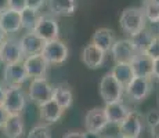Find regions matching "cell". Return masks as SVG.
<instances>
[{
    "label": "cell",
    "instance_id": "ac0fdd59",
    "mask_svg": "<svg viewBox=\"0 0 159 138\" xmlns=\"http://www.w3.org/2000/svg\"><path fill=\"white\" fill-rule=\"evenodd\" d=\"M131 69L136 78H152V65L154 61L144 53H139L130 62Z\"/></svg>",
    "mask_w": 159,
    "mask_h": 138
},
{
    "label": "cell",
    "instance_id": "7bdbcfd3",
    "mask_svg": "<svg viewBox=\"0 0 159 138\" xmlns=\"http://www.w3.org/2000/svg\"><path fill=\"white\" fill-rule=\"evenodd\" d=\"M158 33H159V28H158ZM158 36H159V35H158Z\"/></svg>",
    "mask_w": 159,
    "mask_h": 138
},
{
    "label": "cell",
    "instance_id": "484cf974",
    "mask_svg": "<svg viewBox=\"0 0 159 138\" xmlns=\"http://www.w3.org/2000/svg\"><path fill=\"white\" fill-rule=\"evenodd\" d=\"M141 10L145 17V21L151 24H159V3L152 2V0H145Z\"/></svg>",
    "mask_w": 159,
    "mask_h": 138
},
{
    "label": "cell",
    "instance_id": "277c9868",
    "mask_svg": "<svg viewBox=\"0 0 159 138\" xmlns=\"http://www.w3.org/2000/svg\"><path fill=\"white\" fill-rule=\"evenodd\" d=\"M40 54L43 55V58L48 62V65H60V64L66 61L69 50L65 43L56 39V40L46 42Z\"/></svg>",
    "mask_w": 159,
    "mask_h": 138
},
{
    "label": "cell",
    "instance_id": "8fae6325",
    "mask_svg": "<svg viewBox=\"0 0 159 138\" xmlns=\"http://www.w3.org/2000/svg\"><path fill=\"white\" fill-rule=\"evenodd\" d=\"M0 28L6 35H13L22 29V18L21 13L13 8H7V10L0 13Z\"/></svg>",
    "mask_w": 159,
    "mask_h": 138
},
{
    "label": "cell",
    "instance_id": "4fadbf2b",
    "mask_svg": "<svg viewBox=\"0 0 159 138\" xmlns=\"http://www.w3.org/2000/svg\"><path fill=\"white\" fill-rule=\"evenodd\" d=\"M25 70L29 78H46V73L48 69V62L43 58L42 54H33L28 55L22 61Z\"/></svg>",
    "mask_w": 159,
    "mask_h": 138
},
{
    "label": "cell",
    "instance_id": "f35d334b",
    "mask_svg": "<svg viewBox=\"0 0 159 138\" xmlns=\"http://www.w3.org/2000/svg\"><path fill=\"white\" fill-rule=\"evenodd\" d=\"M4 96H6V88L0 84V105H3V101H4Z\"/></svg>",
    "mask_w": 159,
    "mask_h": 138
},
{
    "label": "cell",
    "instance_id": "52a82bcc",
    "mask_svg": "<svg viewBox=\"0 0 159 138\" xmlns=\"http://www.w3.org/2000/svg\"><path fill=\"white\" fill-rule=\"evenodd\" d=\"M54 87L48 83L46 78H35L29 86V98L35 104L40 105L46 101L51 100Z\"/></svg>",
    "mask_w": 159,
    "mask_h": 138
},
{
    "label": "cell",
    "instance_id": "30bf717a",
    "mask_svg": "<svg viewBox=\"0 0 159 138\" xmlns=\"http://www.w3.org/2000/svg\"><path fill=\"white\" fill-rule=\"evenodd\" d=\"M143 131V119L137 112L130 110L125 120L119 124V137L125 138H139Z\"/></svg>",
    "mask_w": 159,
    "mask_h": 138
},
{
    "label": "cell",
    "instance_id": "60d3db41",
    "mask_svg": "<svg viewBox=\"0 0 159 138\" xmlns=\"http://www.w3.org/2000/svg\"><path fill=\"white\" fill-rule=\"evenodd\" d=\"M102 138H115V137H102Z\"/></svg>",
    "mask_w": 159,
    "mask_h": 138
},
{
    "label": "cell",
    "instance_id": "f6af8a7d",
    "mask_svg": "<svg viewBox=\"0 0 159 138\" xmlns=\"http://www.w3.org/2000/svg\"><path fill=\"white\" fill-rule=\"evenodd\" d=\"M158 105H159V100H158Z\"/></svg>",
    "mask_w": 159,
    "mask_h": 138
},
{
    "label": "cell",
    "instance_id": "1f68e13d",
    "mask_svg": "<svg viewBox=\"0 0 159 138\" xmlns=\"http://www.w3.org/2000/svg\"><path fill=\"white\" fill-rule=\"evenodd\" d=\"M46 2H47V0H26V7L39 11L46 4Z\"/></svg>",
    "mask_w": 159,
    "mask_h": 138
},
{
    "label": "cell",
    "instance_id": "83f0119b",
    "mask_svg": "<svg viewBox=\"0 0 159 138\" xmlns=\"http://www.w3.org/2000/svg\"><path fill=\"white\" fill-rule=\"evenodd\" d=\"M28 138H51V131L47 126L38 124L30 128L28 133Z\"/></svg>",
    "mask_w": 159,
    "mask_h": 138
},
{
    "label": "cell",
    "instance_id": "8d00e7d4",
    "mask_svg": "<svg viewBox=\"0 0 159 138\" xmlns=\"http://www.w3.org/2000/svg\"><path fill=\"white\" fill-rule=\"evenodd\" d=\"M7 8H10L8 7V0H0V13L7 10Z\"/></svg>",
    "mask_w": 159,
    "mask_h": 138
},
{
    "label": "cell",
    "instance_id": "d590c367",
    "mask_svg": "<svg viewBox=\"0 0 159 138\" xmlns=\"http://www.w3.org/2000/svg\"><path fill=\"white\" fill-rule=\"evenodd\" d=\"M149 133H151V138H159V122L149 127Z\"/></svg>",
    "mask_w": 159,
    "mask_h": 138
},
{
    "label": "cell",
    "instance_id": "7402d4cb",
    "mask_svg": "<svg viewBox=\"0 0 159 138\" xmlns=\"http://www.w3.org/2000/svg\"><path fill=\"white\" fill-rule=\"evenodd\" d=\"M47 3L51 14L61 17L73 15L78 8V0H47Z\"/></svg>",
    "mask_w": 159,
    "mask_h": 138
},
{
    "label": "cell",
    "instance_id": "8992f818",
    "mask_svg": "<svg viewBox=\"0 0 159 138\" xmlns=\"http://www.w3.org/2000/svg\"><path fill=\"white\" fill-rule=\"evenodd\" d=\"M32 32L36 33L44 42H50V40L58 39V36H60V26H58L56 18L42 14Z\"/></svg>",
    "mask_w": 159,
    "mask_h": 138
},
{
    "label": "cell",
    "instance_id": "7a4b0ae2",
    "mask_svg": "<svg viewBox=\"0 0 159 138\" xmlns=\"http://www.w3.org/2000/svg\"><path fill=\"white\" fill-rule=\"evenodd\" d=\"M125 94V87L112 76V73H107L100 80V96L105 104L122 101Z\"/></svg>",
    "mask_w": 159,
    "mask_h": 138
},
{
    "label": "cell",
    "instance_id": "ffe728a7",
    "mask_svg": "<svg viewBox=\"0 0 159 138\" xmlns=\"http://www.w3.org/2000/svg\"><path fill=\"white\" fill-rule=\"evenodd\" d=\"M6 138H22L24 137V119L21 115H8L2 127Z\"/></svg>",
    "mask_w": 159,
    "mask_h": 138
},
{
    "label": "cell",
    "instance_id": "f546056e",
    "mask_svg": "<svg viewBox=\"0 0 159 138\" xmlns=\"http://www.w3.org/2000/svg\"><path fill=\"white\" fill-rule=\"evenodd\" d=\"M159 122V112L158 110H149L148 113L145 115V123L148 127H152L154 124H157Z\"/></svg>",
    "mask_w": 159,
    "mask_h": 138
},
{
    "label": "cell",
    "instance_id": "ab89813d",
    "mask_svg": "<svg viewBox=\"0 0 159 138\" xmlns=\"http://www.w3.org/2000/svg\"><path fill=\"white\" fill-rule=\"evenodd\" d=\"M6 39H7V35H6V33L3 32V29H2V28H0V44H2V43L4 42Z\"/></svg>",
    "mask_w": 159,
    "mask_h": 138
},
{
    "label": "cell",
    "instance_id": "ee69618b",
    "mask_svg": "<svg viewBox=\"0 0 159 138\" xmlns=\"http://www.w3.org/2000/svg\"><path fill=\"white\" fill-rule=\"evenodd\" d=\"M118 138H125V137H118Z\"/></svg>",
    "mask_w": 159,
    "mask_h": 138
},
{
    "label": "cell",
    "instance_id": "603a6c76",
    "mask_svg": "<svg viewBox=\"0 0 159 138\" xmlns=\"http://www.w3.org/2000/svg\"><path fill=\"white\" fill-rule=\"evenodd\" d=\"M53 98L54 101L61 106L64 110L71 108L72 102H73V94L72 90L68 87L66 84H58L54 87L53 90Z\"/></svg>",
    "mask_w": 159,
    "mask_h": 138
},
{
    "label": "cell",
    "instance_id": "d6986e66",
    "mask_svg": "<svg viewBox=\"0 0 159 138\" xmlns=\"http://www.w3.org/2000/svg\"><path fill=\"white\" fill-rule=\"evenodd\" d=\"M20 44H21V48H22L24 55L28 57V55H33V54H40L46 42L39 38L36 33L28 32L21 38Z\"/></svg>",
    "mask_w": 159,
    "mask_h": 138
},
{
    "label": "cell",
    "instance_id": "e0dca14e",
    "mask_svg": "<svg viewBox=\"0 0 159 138\" xmlns=\"http://www.w3.org/2000/svg\"><path fill=\"white\" fill-rule=\"evenodd\" d=\"M64 113V109L51 98V100L46 101V102L39 105V116L43 122L47 124H53L61 119Z\"/></svg>",
    "mask_w": 159,
    "mask_h": 138
},
{
    "label": "cell",
    "instance_id": "9c48e42d",
    "mask_svg": "<svg viewBox=\"0 0 159 138\" xmlns=\"http://www.w3.org/2000/svg\"><path fill=\"white\" fill-rule=\"evenodd\" d=\"M109 51H111L115 64L118 62L130 64L133 61V58L139 54L130 39H116Z\"/></svg>",
    "mask_w": 159,
    "mask_h": 138
},
{
    "label": "cell",
    "instance_id": "9a60e30c",
    "mask_svg": "<svg viewBox=\"0 0 159 138\" xmlns=\"http://www.w3.org/2000/svg\"><path fill=\"white\" fill-rule=\"evenodd\" d=\"M105 51L90 43L82 51V62L90 69H98L105 62Z\"/></svg>",
    "mask_w": 159,
    "mask_h": 138
},
{
    "label": "cell",
    "instance_id": "d4e9b609",
    "mask_svg": "<svg viewBox=\"0 0 159 138\" xmlns=\"http://www.w3.org/2000/svg\"><path fill=\"white\" fill-rule=\"evenodd\" d=\"M152 39H154V35H152L151 30L148 29H143L140 30L139 33H136V35L130 36V40L133 43L134 48L137 50V53H145V50L148 48L149 43L152 42Z\"/></svg>",
    "mask_w": 159,
    "mask_h": 138
},
{
    "label": "cell",
    "instance_id": "f1b7e54d",
    "mask_svg": "<svg viewBox=\"0 0 159 138\" xmlns=\"http://www.w3.org/2000/svg\"><path fill=\"white\" fill-rule=\"evenodd\" d=\"M144 54L148 55L152 61L158 60L159 58V36H154V39H152V42L149 43L148 48L145 50Z\"/></svg>",
    "mask_w": 159,
    "mask_h": 138
},
{
    "label": "cell",
    "instance_id": "5b68a950",
    "mask_svg": "<svg viewBox=\"0 0 159 138\" xmlns=\"http://www.w3.org/2000/svg\"><path fill=\"white\" fill-rule=\"evenodd\" d=\"M151 78H136L134 76L129 84L125 87V93L134 102H141L151 94Z\"/></svg>",
    "mask_w": 159,
    "mask_h": 138
},
{
    "label": "cell",
    "instance_id": "74e56055",
    "mask_svg": "<svg viewBox=\"0 0 159 138\" xmlns=\"http://www.w3.org/2000/svg\"><path fill=\"white\" fill-rule=\"evenodd\" d=\"M84 138H102V137L98 133H90V131H87V133H84Z\"/></svg>",
    "mask_w": 159,
    "mask_h": 138
},
{
    "label": "cell",
    "instance_id": "e575fe53",
    "mask_svg": "<svg viewBox=\"0 0 159 138\" xmlns=\"http://www.w3.org/2000/svg\"><path fill=\"white\" fill-rule=\"evenodd\" d=\"M152 76L159 80V58L154 60V65H152Z\"/></svg>",
    "mask_w": 159,
    "mask_h": 138
},
{
    "label": "cell",
    "instance_id": "d6a6232c",
    "mask_svg": "<svg viewBox=\"0 0 159 138\" xmlns=\"http://www.w3.org/2000/svg\"><path fill=\"white\" fill-rule=\"evenodd\" d=\"M64 138H84V133H82V131H69L64 136Z\"/></svg>",
    "mask_w": 159,
    "mask_h": 138
},
{
    "label": "cell",
    "instance_id": "b9f144b4",
    "mask_svg": "<svg viewBox=\"0 0 159 138\" xmlns=\"http://www.w3.org/2000/svg\"><path fill=\"white\" fill-rule=\"evenodd\" d=\"M152 2H157V3H159V0H152Z\"/></svg>",
    "mask_w": 159,
    "mask_h": 138
},
{
    "label": "cell",
    "instance_id": "7c38bea8",
    "mask_svg": "<svg viewBox=\"0 0 159 138\" xmlns=\"http://www.w3.org/2000/svg\"><path fill=\"white\" fill-rule=\"evenodd\" d=\"M3 79L8 84V87H11V86L24 84L29 79V76L26 73L25 66H24L22 62H15V64H8V65L4 66Z\"/></svg>",
    "mask_w": 159,
    "mask_h": 138
},
{
    "label": "cell",
    "instance_id": "cb8c5ba5",
    "mask_svg": "<svg viewBox=\"0 0 159 138\" xmlns=\"http://www.w3.org/2000/svg\"><path fill=\"white\" fill-rule=\"evenodd\" d=\"M112 76L120 83L123 87H126L127 84L130 83V80L134 78L133 69H131V65L127 62H118L115 64V66L111 70Z\"/></svg>",
    "mask_w": 159,
    "mask_h": 138
},
{
    "label": "cell",
    "instance_id": "44dd1931",
    "mask_svg": "<svg viewBox=\"0 0 159 138\" xmlns=\"http://www.w3.org/2000/svg\"><path fill=\"white\" fill-rule=\"evenodd\" d=\"M115 40H116V38H115L114 30L108 29V28H98V29L93 33V36H91L90 43L94 44L96 47L101 48L105 53H108V51L111 50L112 44L115 43Z\"/></svg>",
    "mask_w": 159,
    "mask_h": 138
},
{
    "label": "cell",
    "instance_id": "4316f807",
    "mask_svg": "<svg viewBox=\"0 0 159 138\" xmlns=\"http://www.w3.org/2000/svg\"><path fill=\"white\" fill-rule=\"evenodd\" d=\"M40 13L38 10H32V8L26 7L24 11H21V18H22V28L26 29L28 32H32L33 28H35L36 22L40 18Z\"/></svg>",
    "mask_w": 159,
    "mask_h": 138
},
{
    "label": "cell",
    "instance_id": "836d02e7",
    "mask_svg": "<svg viewBox=\"0 0 159 138\" xmlns=\"http://www.w3.org/2000/svg\"><path fill=\"white\" fill-rule=\"evenodd\" d=\"M7 116H8V113L6 112L4 106H3V105H0V128L3 127V124H4L6 119H7Z\"/></svg>",
    "mask_w": 159,
    "mask_h": 138
},
{
    "label": "cell",
    "instance_id": "2e32d148",
    "mask_svg": "<svg viewBox=\"0 0 159 138\" xmlns=\"http://www.w3.org/2000/svg\"><path fill=\"white\" fill-rule=\"evenodd\" d=\"M105 110V116L108 124H120L125 120L127 115L130 113V109L127 108V105L123 101H116V102H111V104H105L104 106Z\"/></svg>",
    "mask_w": 159,
    "mask_h": 138
},
{
    "label": "cell",
    "instance_id": "4dcf8cb0",
    "mask_svg": "<svg viewBox=\"0 0 159 138\" xmlns=\"http://www.w3.org/2000/svg\"><path fill=\"white\" fill-rule=\"evenodd\" d=\"M8 7L21 13L26 8V0H8Z\"/></svg>",
    "mask_w": 159,
    "mask_h": 138
},
{
    "label": "cell",
    "instance_id": "5bb4252c",
    "mask_svg": "<svg viewBox=\"0 0 159 138\" xmlns=\"http://www.w3.org/2000/svg\"><path fill=\"white\" fill-rule=\"evenodd\" d=\"M84 126H86V130L90 133L100 134L102 130H105V127L108 126V120H107L104 108L97 106V108L89 110L84 118Z\"/></svg>",
    "mask_w": 159,
    "mask_h": 138
},
{
    "label": "cell",
    "instance_id": "6da1fadb",
    "mask_svg": "<svg viewBox=\"0 0 159 138\" xmlns=\"http://www.w3.org/2000/svg\"><path fill=\"white\" fill-rule=\"evenodd\" d=\"M145 24L147 21L143 14V10L137 7L125 8L119 18V25H120L122 30L129 36H133L139 33L140 30H143L145 28Z\"/></svg>",
    "mask_w": 159,
    "mask_h": 138
},
{
    "label": "cell",
    "instance_id": "ba28073f",
    "mask_svg": "<svg viewBox=\"0 0 159 138\" xmlns=\"http://www.w3.org/2000/svg\"><path fill=\"white\" fill-rule=\"evenodd\" d=\"M24 57H25V55L22 53L20 40L7 38L0 44V61H2L4 65L15 64V62H22Z\"/></svg>",
    "mask_w": 159,
    "mask_h": 138
},
{
    "label": "cell",
    "instance_id": "3957f363",
    "mask_svg": "<svg viewBox=\"0 0 159 138\" xmlns=\"http://www.w3.org/2000/svg\"><path fill=\"white\" fill-rule=\"evenodd\" d=\"M25 93L21 88V86H11L6 88L3 106L8 115H21L25 108Z\"/></svg>",
    "mask_w": 159,
    "mask_h": 138
}]
</instances>
